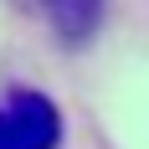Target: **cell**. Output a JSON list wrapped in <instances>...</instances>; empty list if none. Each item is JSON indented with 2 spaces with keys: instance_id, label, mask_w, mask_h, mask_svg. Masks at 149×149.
Returning a JSON list of instances; mask_svg holds the SVG:
<instances>
[{
  "instance_id": "obj_1",
  "label": "cell",
  "mask_w": 149,
  "mask_h": 149,
  "mask_svg": "<svg viewBox=\"0 0 149 149\" xmlns=\"http://www.w3.org/2000/svg\"><path fill=\"white\" fill-rule=\"evenodd\" d=\"M62 113L36 88H15L0 98V149H57Z\"/></svg>"
},
{
  "instance_id": "obj_2",
  "label": "cell",
  "mask_w": 149,
  "mask_h": 149,
  "mask_svg": "<svg viewBox=\"0 0 149 149\" xmlns=\"http://www.w3.org/2000/svg\"><path fill=\"white\" fill-rule=\"evenodd\" d=\"M98 5H52V21H57L62 31H67V36H82V31H93L98 26Z\"/></svg>"
}]
</instances>
